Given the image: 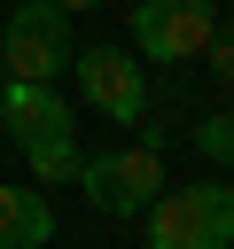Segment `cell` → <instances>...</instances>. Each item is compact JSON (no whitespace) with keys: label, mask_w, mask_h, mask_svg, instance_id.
<instances>
[{"label":"cell","mask_w":234,"mask_h":249,"mask_svg":"<svg viewBox=\"0 0 234 249\" xmlns=\"http://www.w3.org/2000/svg\"><path fill=\"white\" fill-rule=\"evenodd\" d=\"M55 8H70V16H78V8H101V0H55Z\"/></svg>","instance_id":"30bf717a"},{"label":"cell","mask_w":234,"mask_h":249,"mask_svg":"<svg viewBox=\"0 0 234 249\" xmlns=\"http://www.w3.org/2000/svg\"><path fill=\"white\" fill-rule=\"evenodd\" d=\"M195 148H203L211 163H234V109H218V117H203V124H195Z\"/></svg>","instance_id":"ba28073f"},{"label":"cell","mask_w":234,"mask_h":249,"mask_svg":"<svg viewBox=\"0 0 234 249\" xmlns=\"http://www.w3.org/2000/svg\"><path fill=\"white\" fill-rule=\"evenodd\" d=\"M78 187H86V202H94L109 226H133V218L164 195V156H156L148 140H117V148H101V156H78Z\"/></svg>","instance_id":"3957f363"},{"label":"cell","mask_w":234,"mask_h":249,"mask_svg":"<svg viewBox=\"0 0 234 249\" xmlns=\"http://www.w3.org/2000/svg\"><path fill=\"white\" fill-rule=\"evenodd\" d=\"M140 233L156 249H226L234 241V187L226 179H195V187H164L140 210Z\"/></svg>","instance_id":"7a4b0ae2"},{"label":"cell","mask_w":234,"mask_h":249,"mask_svg":"<svg viewBox=\"0 0 234 249\" xmlns=\"http://www.w3.org/2000/svg\"><path fill=\"white\" fill-rule=\"evenodd\" d=\"M203 54H211V78H218V86L234 93V31H226V39L211 31V47H203Z\"/></svg>","instance_id":"9c48e42d"},{"label":"cell","mask_w":234,"mask_h":249,"mask_svg":"<svg viewBox=\"0 0 234 249\" xmlns=\"http://www.w3.org/2000/svg\"><path fill=\"white\" fill-rule=\"evenodd\" d=\"M55 241V202L39 187H0V249H47Z\"/></svg>","instance_id":"52a82bcc"},{"label":"cell","mask_w":234,"mask_h":249,"mask_svg":"<svg viewBox=\"0 0 234 249\" xmlns=\"http://www.w3.org/2000/svg\"><path fill=\"white\" fill-rule=\"evenodd\" d=\"M211 31H218V0H140L133 8V54L164 62V70L195 62L211 47Z\"/></svg>","instance_id":"5b68a950"},{"label":"cell","mask_w":234,"mask_h":249,"mask_svg":"<svg viewBox=\"0 0 234 249\" xmlns=\"http://www.w3.org/2000/svg\"><path fill=\"white\" fill-rule=\"evenodd\" d=\"M70 70H78V93L109 117V124H140L148 117V70H140V54L133 47H86V54H70Z\"/></svg>","instance_id":"8992f818"},{"label":"cell","mask_w":234,"mask_h":249,"mask_svg":"<svg viewBox=\"0 0 234 249\" xmlns=\"http://www.w3.org/2000/svg\"><path fill=\"white\" fill-rule=\"evenodd\" d=\"M0 124L16 132V148H23V163L47 179V187H62V179H78V117H70V101L55 93V78H8V93H0Z\"/></svg>","instance_id":"6da1fadb"},{"label":"cell","mask_w":234,"mask_h":249,"mask_svg":"<svg viewBox=\"0 0 234 249\" xmlns=\"http://www.w3.org/2000/svg\"><path fill=\"white\" fill-rule=\"evenodd\" d=\"M70 54H78V39H70V8H55V0H23L16 16H0V62H8V78H62Z\"/></svg>","instance_id":"277c9868"}]
</instances>
